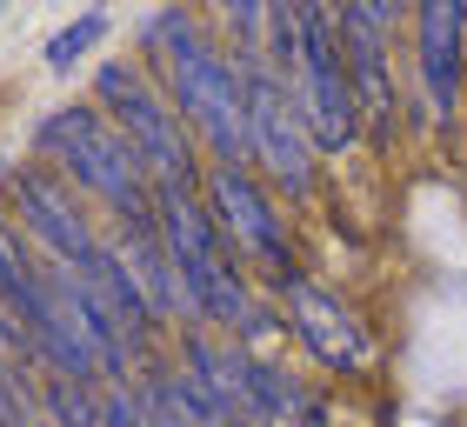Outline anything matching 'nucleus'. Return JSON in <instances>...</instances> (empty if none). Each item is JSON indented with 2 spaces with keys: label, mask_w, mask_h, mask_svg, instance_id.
<instances>
[{
  "label": "nucleus",
  "mask_w": 467,
  "mask_h": 427,
  "mask_svg": "<svg viewBox=\"0 0 467 427\" xmlns=\"http://www.w3.org/2000/svg\"><path fill=\"white\" fill-rule=\"evenodd\" d=\"M140 68L161 80V94L174 100L187 134L201 141L207 161L247 167V80L234 47L207 27L201 14L167 7L140 27Z\"/></svg>",
  "instance_id": "f257e3e1"
},
{
  "label": "nucleus",
  "mask_w": 467,
  "mask_h": 427,
  "mask_svg": "<svg viewBox=\"0 0 467 427\" xmlns=\"http://www.w3.org/2000/svg\"><path fill=\"white\" fill-rule=\"evenodd\" d=\"M34 161L54 167L80 201L108 207L114 227L154 221V181H147V167L134 161L127 134L94 100H67V107H54V114H40L34 120Z\"/></svg>",
  "instance_id": "f03ea898"
},
{
  "label": "nucleus",
  "mask_w": 467,
  "mask_h": 427,
  "mask_svg": "<svg viewBox=\"0 0 467 427\" xmlns=\"http://www.w3.org/2000/svg\"><path fill=\"white\" fill-rule=\"evenodd\" d=\"M154 227L167 254H174L181 294H187V320L207 334H241V320L254 314V274L221 234V221L207 214L201 187H154Z\"/></svg>",
  "instance_id": "7ed1b4c3"
},
{
  "label": "nucleus",
  "mask_w": 467,
  "mask_h": 427,
  "mask_svg": "<svg viewBox=\"0 0 467 427\" xmlns=\"http://www.w3.org/2000/svg\"><path fill=\"white\" fill-rule=\"evenodd\" d=\"M94 107L127 134V147H134V161L147 167V181H154V187H201L207 154H201V141L187 134V120L174 114V100L161 94V80L140 68V54L100 60Z\"/></svg>",
  "instance_id": "20e7f679"
},
{
  "label": "nucleus",
  "mask_w": 467,
  "mask_h": 427,
  "mask_svg": "<svg viewBox=\"0 0 467 427\" xmlns=\"http://www.w3.org/2000/svg\"><path fill=\"white\" fill-rule=\"evenodd\" d=\"M201 201H207V214L221 221V234L234 241V254L247 261V274H261L274 294H287V287L307 281L301 261H294L287 214H281V201L267 194V181L254 174V167H221V161H207Z\"/></svg>",
  "instance_id": "39448f33"
},
{
  "label": "nucleus",
  "mask_w": 467,
  "mask_h": 427,
  "mask_svg": "<svg viewBox=\"0 0 467 427\" xmlns=\"http://www.w3.org/2000/svg\"><path fill=\"white\" fill-rule=\"evenodd\" d=\"M247 80V167L267 181V194L307 201L314 194V134L301 120V100H294V80H281L261 54H234Z\"/></svg>",
  "instance_id": "423d86ee"
},
{
  "label": "nucleus",
  "mask_w": 467,
  "mask_h": 427,
  "mask_svg": "<svg viewBox=\"0 0 467 427\" xmlns=\"http://www.w3.org/2000/svg\"><path fill=\"white\" fill-rule=\"evenodd\" d=\"M0 201H7L0 214L27 234V247H34L47 267L88 261V247L100 241V221L88 214V201H80L74 187L54 174V167H40V161L7 167V174H0Z\"/></svg>",
  "instance_id": "0eeeda50"
},
{
  "label": "nucleus",
  "mask_w": 467,
  "mask_h": 427,
  "mask_svg": "<svg viewBox=\"0 0 467 427\" xmlns=\"http://www.w3.org/2000/svg\"><path fill=\"white\" fill-rule=\"evenodd\" d=\"M294 100L314 134V154H341L360 141V107L354 80L341 60V34H334V7H301V68H294Z\"/></svg>",
  "instance_id": "6e6552de"
},
{
  "label": "nucleus",
  "mask_w": 467,
  "mask_h": 427,
  "mask_svg": "<svg viewBox=\"0 0 467 427\" xmlns=\"http://www.w3.org/2000/svg\"><path fill=\"white\" fill-rule=\"evenodd\" d=\"M341 34V60L354 80V107H360V134H374V147H394V68H388V40H394V7L388 0H354L334 14Z\"/></svg>",
  "instance_id": "1a4fd4ad"
},
{
  "label": "nucleus",
  "mask_w": 467,
  "mask_h": 427,
  "mask_svg": "<svg viewBox=\"0 0 467 427\" xmlns=\"http://www.w3.org/2000/svg\"><path fill=\"white\" fill-rule=\"evenodd\" d=\"M287 301V328H294V340L321 360V368H334V374H360L368 368V328H360V314L354 307H341L334 294H321L314 281H301V287H287L281 294Z\"/></svg>",
  "instance_id": "9d476101"
},
{
  "label": "nucleus",
  "mask_w": 467,
  "mask_h": 427,
  "mask_svg": "<svg viewBox=\"0 0 467 427\" xmlns=\"http://www.w3.org/2000/svg\"><path fill=\"white\" fill-rule=\"evenodd\" d=\"M461 34H467V0L414 7V74H420V94H428V114L441 127L461 107Z\"/></svg>",
  "instance_id": "9b49d317"
},
{
  "label": "nucleus",
  "mask_w": 467,
  "mask_h": 427,
  "mask_svg": "<svg viewBox=\"0 0 467 427\" xmlns=\"http://www.w3.org/2000/svg\"><path fill=\"white\" fill-rule=\"evenodd\" d=\"M174 368L187 374L207 408L221 414V427H254V408H247V388H241V340L227 334H207V328H181V354Z\"/></svg>",
  "instance_id": "f8f14e48"
},
{
  "label": "nucleus",
  "mask_w": 467,
  "mask_h": 427,
  "mask_svg": "<svg viewBox=\"0 0 467 427\" xmlns=\"http://www.w3.org/2000/svg\"><path fill=\"white\" fill-rule=\"evenodd\" d=\"M114 234V247H120V261L134 267V281L147 294V307H154L161 328H194L187 320V294H181V274H174V254H167L161 241V227L154 221H127V227H108Z\"/></svg>",
  "instance_id": "ddd939ff"
},
{
  "label": "nucleus",
  "mask_w": 467,
  "mask_h": 427,
  "mask_svg": "<svg viewBox=\"0 0 467 427\" xmlns=\"http://www.w3.org/2000/svg\"><path fill=\"white\" fill-rule=\"evenodd\" d=\"M134 394H140L147 427H221V414L207 408L194 388H187V374H181L167 354H154V360L134 374Z\"/></svg>",
  "instance_id": "4468645a"
},
{
  "label": "nucleus",
  "mask_w": 467,
  "mask_h": 427,
  "mask_svg": "<svg viewBox=\"0 0 467 427\" xmlns=\"http://www.w3.org/2000/svg\"><path fill=\"white\" fill-rule=\"evenodd\" d=\"M40 274H47V261H40V254L27 247V234L0 214V307L20 314V301L40 287Z\"/></svg>",
  "instance_id": "2eb2a0df"
},
{
  "label": "nucleus",
  "mask_w": 467,
  "mask_h": 427,
  "mask_svg": "<svg viewBox=\"0 0 467 427\" xmlns=\"http://www.w3.org/2000/svg\"><path fill=\"white\" fill-rule=\"evenodd\" d=\"M0 427H40V401H34L27 368H0Z\"/></svg>",
  "instance_id": "dca6fc26"
},
{
  "label": "nucleus",
  "mask_w": 467,
  "mask_h": 427,
  "mask_svg": "<svg viewBox=\"0 0 467 427\" xmlns=\"http://www.w3.org/2000/svg\"><path fill=\"white\" fill-rule=\"evenodd\" d=\"M100 34H108V14H80L74 27H60V34L47 40V68H54V74H67V68H74V60L94 47Z\"/></svg>",
  "instance_id": "f3484780"
},
{
  "label": "nucleus",
  "mask_w": 467,
  "mask_h": 427,
  "mask_svg": "<svg viewBox=\"0 0 467 427\" xmlns=\"http://www.w3.org/2000/svg\"><path fill=\"white\" fill-rule=\"evenodd\" d=\"M0 368H27L34 374V354H27V340H20V328H14L7 307H0Z\"/></svg>",
  "instance_id": "a211bd4d"
}]
</instances>
